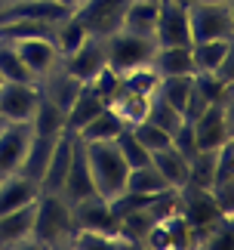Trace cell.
<instances>
[{
  "label": "cell",
  "instance_id": "14",
  "mask_svg": "<svg viewBox=\"0 0 234 250\" xmlns=\"http://www.w3.org/2000/svg\"><path fill=\"white\" fill-rule=\"evenodd\" d=\"M9 43V41H6ZM16 53L19 59L25 62V68L34 74V81H40L43 74H50L56 65H58V53L53 41H46V37H34V41H16Z\"/></svg>",
  "mask_w": 234,
  "mask_h": 250
},
{
  "label": "cell",
  "instance_id": "6",
  "mask_svg": "<svg viewBox=\"0 0 234 250\" xmlns=\"http://www.w3.org/2000/svg\"><path fill=\"white\" fill-rule=\"evenodd\" d=\"M126 3H130V0H77V6L71 13L77 16V22L86 28V34L105 41V37H111L114 31H120Z\"/></svg>",
  "mask_w": 234,
  "mask_h": 250
},
{
  "label": "cell",
  "instance_id": "33",
  "mask_svg": "<svg viewBox=\"0 0 234 250\" xmlns=\"http://www.w3.org/2000/svg\"><path fill=\"white\" fill-rule=\"evenodd\" d=\"M114 146H117V151H120V158L126 161V167H130V170H133V167H142V164H148V161H151V155L145 151L142 142L133 136L130 127H126L120 136L114 139Z\"/></svg>",
  "mask_w": 234,
  "mask_h": 250
},
{
  "label": "cell",
  "instance_id": "38",
  "mask_svg": "<svg viewBox=\"0 0 234 250\" xmlns=\"http://www.w3.org/2000/svg\"><path fill=\"white\" fill-rule=\"evenodd\" d=\"M176 3H185V6H188V3H191V0H176Z\"/></svg>",
  "mask_w": 234,
  "mask_h": 250
},
{
  "label": "cell",
  "instance_id": "34",
  "mask_svg": "<svg viewBox=\"0 0 234 250\" xmlns=\"http://www.w3.org/2000/svg\"><path fill=\"white\" fill-rule=\"evenodd\" d=\"M133 136L145 146V151H160V148H167V146H173V136L167 130H160V127H154L151 121H139V124H133Z\"/></svg>",
  "mask_w": 234,
  "mask_h": 250
},
{
  "label": "cell",
  "instance_id": "1",
  "mask_svg": "<svg viewBox=\"0 0 234 250\" xmlns=\"http://www.w3.org/2000/svg\"><path fill=\"white\" fill-rule=\"evenodd\" d=\"M74 235L71 204L58 191H40L34 201V232L31 247H68Z\"/></svg>",
  "mask_w": 234,
  "mask_h": 250
},
{
  "label": "cell",
  "instance_id": "25",
  "mask_svg": "<svg viewBox=\"0 0 234 250\" xmlns=\"http://www.w3.org/2000/svg\"><path fill=\"white\" fill-rule=\"evenodd\" d=\"M86 28L77 22V16L74 13H68V16H62L58 22L53 25V46H56V53H58V59L62 56H68V53H74L77 46H80L83 41H86Z\"/></svg>",
  "mask_w": 234,
  "mask_h": 250
},
{
  "label": "cell",
  "instance_id": "12",
  "mask_svg": "<svg viewBox=\"0 0 234 250\" xmlns=\"http://www.w3.org/2000/svg\"><path fill=\"white\" fill-rule=\"evenodd\" d=\"M28 142H31V124L28 121H6L0 127V176L19 170Z\"/></svg>",
  "mask_w": 234,
  "mask_h": 250
},
{
  "label": "cell",
  "instance_id": "10",
  "mask_svg": "<svg viewBox=\"0 0 234 250\" xmlns=\"http://www.w3.org/2000/svg\"><path fill=\"white\" fill-rule=\"evenodd\" d=\"M68 204H77L83 198H93L96 188H93V176H90V164H86V146L83 139L74 133V148H71V167H68V176H65V186L58 191Z\"/></svg>",
  "mask_w": 234,
  "mask_h": 250
},
{
  "label": "cell",
  "instance_id": "7",
  "mask_svg": "<svg viewBox=\"0 0 234 250\" xmlns=\"http://www.w3.org/2000/svg\"><path fill=\"white\" fill-rule=\"evenodd\" d=\"M154 43H157V46H191L188 6H185V3H176V0H160V3H157Z\"/></svg>",
  "mask_w": 234,
  "mask_h": 250
},
{
  "label": "cell",
  "instance_id": "28",
  "mask_svg": "<svg viewBox=\"0 0 234 250\" xmlns=\"http://www.w3.org/2000/svg\"><path fill=\"white\" fill-rule=\"evenodd\" d=\"M234 50V41H203V43H191V56H194V71H216L219 62Z\"/></svg>",
  "mask_w": 234,
  "mask_h": 250
},
{
  "label": "cell",
  "instance_id": "18",
  "mask_svg": "<svg viewBox=\"0 0 234 250\" xmlns=\"http://www.w3.org/2000/svg\"><path fill=\"white\" fill-rule=\"evenodd\" d=\"M151 68L160 78H179V74H194V56L191 46H157L151 56Z\"/></svg>",
  "mask_w": 234,
  "mask_h": 250
},
{
  "label": "cell",
  "instance_id": "24",
  "mask_svg": "<svg viewBox=\"0 0 234 250\" xmlns=\"http://www.w3.org/2000/svg\"><path fill=\"white\" fill-rule=\"evenodd\" d=\"M102 108H105V102L90 90V83H83V86H80V93L74 96V102L68 105V111H65V124H68V130L77 133L86 121H93Z\"/></svg>",
  "mask_w": 234,
  "mask_h": 250
},
{
  "label": "cell",
  "instance_id": "39",
  "mask_svg": "<svg viewBox=\"0 0 234 250\" xmlns=\"http://www.w3.org/2000/svg\"><path fill=\"white\" fill-rule=\"evenodd\" d=\"M3 124H6V121H3V118H0V127H3Z\"/></svg>",
  "mask_w": 234,
  "mask_h": 250
},
{
  "label": "cell",
  "instance_id": "13",
  "mask_svg": "<svg viewBox=\"0 0 234 250\" xmlns=\"http://www.w3.org/2000/svg\"><path fill=\"white\" fill-rule=\"evenodd\" d=\"M34 201H37V198H34ZM34 201L0 216V250L31 247V232H34Z\"/></svg>",
  "mask_w": 234,
  "mask_h": 250
},
{
  "label": "cell",
  "instance_id": "15",
  "mask_svg": "<svg viewBox=\"0 0 234 250\" xmlns=\"http://www.w3.org/2000/svg\"><path fill=\"white\" fill-rule=\"evenodd\" d=\"M40 195V186L31 182L28 176L22 173H3L0 176V216L9 213V210H19L25 204H31V201Z\"/></svg>",
  "mask_w": 234,
  "mask_h": 250
},
{
  "label": "cell",
  "instance_id": "32",
  "mask_svg": "<svg viewBox=\"0 0 234 250\" xmlns=\"http://www.w3.org/2000/svg\"><path fill=\"white\" fill-rule=\"evenodd\" d=\"M86 83H90V90L99 96L105 105H111V102H114V96L120 93V86H123L120 74H117L114 68H108V65H105V68H99V71H96Z\"/></svg>",
  "mask_w": 234,
  "mask_h": 250
},
{
  "label": "cell",
  "instance_id": "2",
  "mask_svg": "<svg viewBox=\"0 0 234 250\" xmlns=\"http://www.w3.org/2000/svg\"><path fill=\"white\" fill-rule=\"evenodd\" d=\"M86 146V164H90V176H93V188L96 195L111 201L123 191L126 182V161L120 158L114 142H83Z\"/></svg>",
  "mask_w": 234,
  "mask_h": 250
},
{
  "label": "cell",
  "instance_id": "27",
  "mask_svg": "<svg viewBox=\"0 0 234 250\" xmlns=\"http://www.w3.org/2000/svg\"><path fill=\"white\" fill-rule=\"evenodd\" d=\"M191 90H194V74H179V78H160V83H157V90H154V93H157L163 102H170L173 108L185 118Z\"/></svg>",
  "mask_w": 234,
  "mask_h": 250
},
{
  "label": "cell",
  "instance_id": "30",
  "mask_svg": "<svg viewBox=\"0 0 234 250\" xmlns=\"http://www.w3.org/2000/svg\"><path fill=\"white\" fill-rule=\"evenodd\" d=\"M145 121H151L154 127L167 130L170 136H173V133L182 127V121H185V118H182V114L173 108L170 102H163L157 93H151V99H148V114H145Z\"/></svg>",
  "mask_w": 234,
  "mask_h": 250
},
{
  "label": "cell",
  "instance_id": "3",
  "mask_svg": "<svg viewBox=\"0 0 234 250\" xmlns=\"http://www.w3.org/2000/svg\"><path fill=\"white\" fill-rule=\"evenodd\" d=\"M191 43L234 41V6L231 3H188Z\"/></svg>",
  "mask_w": 234,
  "mask_h": 250
},
{
  "label": "cell",
  "instance_id": "21",
  "mask_svg": "<svg viewBox=\"0 0 234 250\" xmlns=\"http://www.w3.org/2000/svg\"><path fill=\"white\" fill-rule=\"evenodd\" d=\"M53 142L56 139H50V136H34V133H31V142H28V148H25V155H22V164H19L16 173H22V176H28L31 182L40 186L43 170H46V164H50Z\"/></svg>",
  "mask_w": 234,
  "mask_h": 250
},
{
  "label": "cell",
  "instance_id": "4",
  "mask_svg": "<svg viewBox=\"0 0 234 250\" xmlns=\"http://www.w3.org/2000/svg\"><path fill=\"white\" fill-rule=\"evenodd\" d=\"M154 50H157L154 37H139L130 31H114L111 37H105V62L117 74L139 68V65H148Z\"/></svg>",
  "mask_w": 234,
  "mask_h": 250
},
{
  "label": "cell",
  "instance_id": "5",
  "mask_svg": "<svg viewBox=\"0 0 234 250\" xmlns=\"http://www.w3.org/2000/svg\"><path fill=\"white\" fill-rule=\"evenodd\" d=\"M191 130H194L197 151H216L219 146L231 142L234 139V133H231V96L222 102H210L191 121Z\"/></svg>",
  "mask_w": 234,
  "mask_h": 250
},
{
  "label": "cell",
  "instance_id": "23",
  "mask_svg": "<svg viewBox=\"0 0 234 250\" xmlns=\"http://www.w3.org/2000/svg\"><path fill=\"white\" fill-rule=\"evenodd\" d=\"M123 130H126V124L117 118L108 105H105V108L96 114L93 121H86L83 127L77 130V136H80L83 142H114Z\"/></svg>",
  "mask_w": 234,
  "mask_h": 250
},
{
  "label": "cell",
  "instance_id": "37",
  "mask_svg": "<svg viewBox=\"0 0 234 250\" xmlns=\"http://www.w3.org/2000/svg\"><path fill=\"white\" fill-rule=\"evenodd\" d=\"M56 3H62V6H68V9H74V6H77V0H56Z\"/></svg>",
  "mask_w": 234,
  "mask_h": 250
},
{
  "label": "cell",
  "instance_id": "35",
  "mask_svg": "<svg viewBox=\"0 0 234 250\" xmlns=\"http://www.w3.org/2000/svg\"><path fill=\"white\" fill-rule=\"evenodd\" d=\"M173 146L179 148V151H182V155L188 158V161H191L194 155H197V142H194V130H191V121H182V127L173 133Z\"/></svg>",
  "mask_w": 234,
  "mask_h": 250
},
{
  "label": "cell",
  "instance_id": "36",
  "mask_svg": "<svg viewBox=\"0 0 234 250\" xmlns=\"http://www.w3.org/2000/svg\"><path fill=\"white\" fill-rule=\"evenodd\" d=\"M191 3H231V0H191Z\"/></svg>",
  "mask_w": 234,
  "mask_h": 250
},
{
  "label": "cell",
  "instance_id": "22",
  "mask_svg": "<svg viewBox=\"0 0 234 250\" xmlns=\"http://www.w3.org/2000/svg\"><path fill=\"white\" fill-rule=\"evenodd\" d=\"M123 191H130V195H142V198H154V195H163V191H170V186L163 182V176L157 173V167L148 161V164L133 167L130 173H126ZM173 191H176V188H173Z\"/></svg>",
  "mask_w": 234,
  "mask_h": 250
},
{
  "label": "cell",
  "instance_id": "26",
  "mask_svg": "<svg viewBox=\"0 0 234 250\" xmlns=\"http://www.w3.org/2000/svg\"><path fill=\"white\" fill-rule=\"evenodd\" d=\"M148 99L151 96H142V93H133V90H123L120 86V93L114 96V102L108 108L126 124V127H133V124L145 121V114H148Z\"/></svg>",
  "mask_w": 234,
  "mask_h": 250
},
{
  "label": "cell",
  "instance_id": "20",
  "mask_svg": "<svg viewBox=\"0 0 234 250\" xmlns=\"http://www.w3.org/2000/svg\"><path fill=\"white\" fill-rule=\"evenodd\" d=\"M157 3H160V0H130L126 9H123L120 31H130V34H139V37H154Z\"/></svg>",
  "mask_w": 234,
  "mask_h": 250
},
{
  "label": "cell",
  "instance_id": "16",
  "mask_svg": "<svg viewBox=\"0 0 234 250\" xmlns=\"http://www.w3.org/2000/svg\"><path fill=\"white\" fill-rule=\"evenodd\" d=\"M151 164L157 167V173L163 176V182H167L170 188L179 191L182 186H188L191 179V161L182 155L176 146H167L160 151H151Z\"/></svg>",
  "mask_w": 234,
  "mask_h": 250
},
{
  "label": "cell",
  "instance_id": "19",
  "mask_svg": "<svg viewBox=\"0 0 234 250\" xmlns=\"http://www.w3.org/2000/svg\"><path fill=\"white\" fill-rule=\"evenodd\" d=\"M31 133L34 136H62V133L68 130V124H65V111L58 108V105L53 99H46V96L40 93L37 96V105H34V114H31Z\"/></svg>",
  "mask_w": 234,
  "mask_h": 250
},
{
  "label": "cell",
  "instance_id": "31",
  "mask_svg": "<svg viewBox=\"0 0 234 250\" xmlns=\"http://www.w3.org/2000/svg\"><path fill=\"white\" fill-rule=\"evenodd\" d=\"M120 81H123V90H133V93L151 96L154 90H157V83H160V74L154 71V68H151V62H148V65H139V68L123 71V74H120Z\"/></svg>",
  "mask_w": 234,
  "mask_h": 250
},
{
  "label": "cell",
  "instance_id": "29",
  "mask_svg": "<svg viewBox=\"0 0 234 250\" xmlns=\"http://www.w3.org/2000/svg\"><path fill=\"white\" fill-rule=\"evenodd\" d=\"M0 81H19V83H37L34 74L25 68V62L19 59L16 46L0 41Z\"/></svg>",
  "mask_w": 234,
  "mask_h": 250
},
{
  "label": "cell",
  "instance_id": "17",
  "mask_svg": "<svg viewBox=\"0 0 234 250\" xmlns=\"http://www.w3.org/2000/svg\"><path fill=\"white\" fill-rule=\"evenodd\" d=\"M37 86H40V93L46 96V99H53L62 111H68V105L74 102V96L80 93L83 83L77 81V78H71V74L62 68V62H58L50 74H43V78L37 81Z\"/></svg>",
  "mask_w": 234,
  "mask_h": 250
},
{
  "label": "cell",
  "instance_id": "40",
  "mask_svg": "<svg viewBox=\"0 0 234 250\" xmlns=\"http://www.w3.org/2000/svg\"><path fill=\"white\" fill-rule=\"evenodd\" d=\"M3 3H6V0H0V6H3Z\"/></svg>",
  "mask_w": 234,
  "mask_h": 250
},
{
  "label": "cell",
  "instance_id": "9",
  "mask_svg": "<svg viewBox=\"0 0 234 250\" xmlns=\"http://www.w3.org/2000/svg\"><path fill=\"white\" fill-rule=\"evenodd\" d=\"M37 96H40L37 83L0 81V118L3 121H31Z\"/></svg>",
  "mask_w": 234,
  "mask_h": 250
},
{
  "label": "cell",
  "instance_id": "11",
  "mask_svg": "<svg viewBox=\"0 0 234 250\" xmlns=\"http://www.w3.org/2000/svg\"><path fill=\"white\" fill-rule=\"evenodd\" d=\"M58 62H62V68L71 74V78H77L80 83H86L99 68H105V65H108V62H105V41H102V37H93V34H90L74 53L62 56Z\"/></svg>",
  "mask_w": 234,
  "mask_h": 250
},
{
  "label": "cell",
  "instance_id": "8",
  "mask_svg": "<svg viewBox=\"0 0 234 250\" xmlns=\"http://www.w3.org/2000/svg\"><path fill=\"white\" fill-rule=\"evenodd\" d=\"M74 213V229H90V232H105V235H120V219L111 210V201H105L99 195L83 198L71 204Z\"/></svg>",
  "mask_w": 234,
  "mask_h": 250
}]
</instances>
